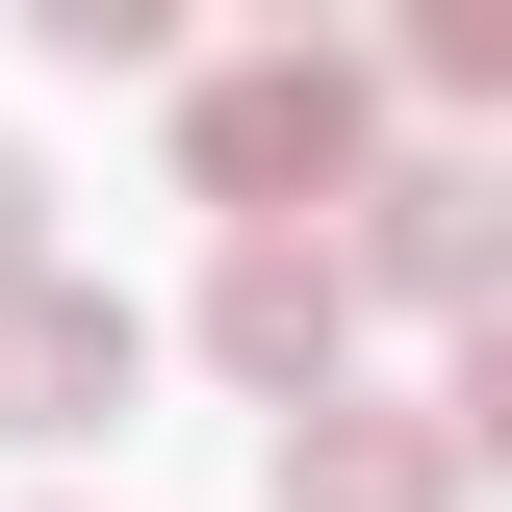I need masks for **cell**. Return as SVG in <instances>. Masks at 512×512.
Masks as SVG:
<instances>
[{
  "mask_svg": "<svg viewBox=\"0 0 512 512\" xmlns=\"http://www.w3.org/2000/svg\"><path fill=\"white\" fill-rule=\"evenodd\" d=\"M359 154H384V77L333 52V26H308V52H205V77H180V180L231 205V231L359 205Z\"/></svg>",
  "mask_w": 512,
  "mask_h": 512,
  "instance_id": "1",
  "label": "cell"
},
{
  "mask_svg": "<svg viewBox=\"0 0 512 512\" xmlns=\"http://www.w3.org/2000/svg\"><path fill=\"white\" fill-rule=\"evenodd\" d=\"M333 282H384V308H487V282H512V180H461V154H359Z\"/></svg>",
  "mask_w": 512,
  "mask_h": 512,
  "instance_id": "2",
  "label": "cell"
},
{
  "mask_svg": "<svg viewBox=\"0 0 512 512\" xmlns=\"http://www.w3.org/2000/svg\"><path fill=\"white\" fill-rule=\"evenodd\" d=\"M128 384H154V333H128V282H77V256H26V282H0V436H103Z\"/></svg>",
  "mask_w": 512,
  "mask_h": 512,
  "instance_id": "3",
  "label": "cell"
},
{
  "mask_svg": "<svg viewBox=\"0 0 512 512\" xmlns=\"http://www.w3.org/2000/svg\"><path fill=\"white\" fill-rule=\"evenodd\" d=\"M205 359H231L256 410H308V384L359 359V282H333V231H231V256H205Z\"/></svg>",
  "mask_w": 512,
  "mask_h": 512,
  "instance_id": "4",
  "label": "cell"
},
{
  "mask_svg": "<svg viewBox=\"0 0 512 512\" xmlns=\"http://www.w3.org/2000/svg\"><path fill=\"white\" fill-rule=\"evenodd\" d=\"M487 461L436 436V410H384V384H308L282 410V512H461Z\"/></svg>",
  "mask_w": 512,
  "mask_h": 512,
  "instance_id": "5",
  "label": "cell"
},
{
  "mask_svg": "<svg viewBox=\"0 0 512 512\" xmlns=\"http://www.w3.org/2000/svg\"><path fill=\"white\" fill-rule=\"evenodd\" d=\"M26 205H52V180H26V154H0V282H26V256H52V231H26Z\"/></svg>",
  "mask_w": 512,
  "mask_h": 512,
  "instance_id": "6",
  "label": "cell"
}]
</instances>
